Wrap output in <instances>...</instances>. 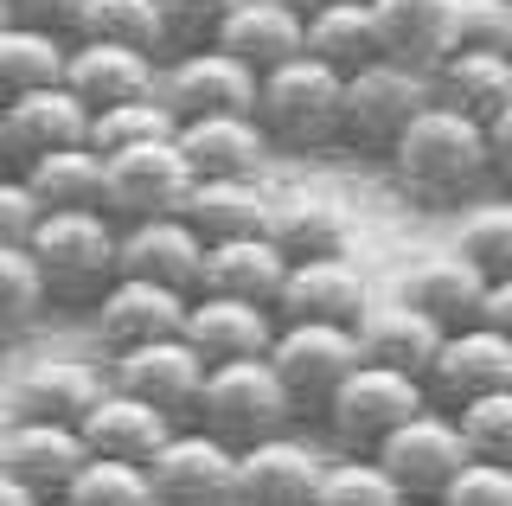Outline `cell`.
I'll return each instance as SVG.
<instances>
[{
  "mask_svg": "<svg viewBox=\"0 0 512 506\" xmlns=\"http://www.w3.org/2000/svg\"><path fill=\"white\" fill-rule=\"evenodd\" d=\"M391 186L423 212H448V205H474V193L493 180L487 173V122L461 116L448 103H429L423 116L404 129L391 154Z\"/></svg>",
  "mask_w": 512,
  "mask_h": 506,
  "instance_id": "cell-1",
  "label": "cell"
},
{
  "mask_svg": "<svg viewBox=\"0 0 512 506\" xmlns=\"http://www.w3.org/2000/svg\"><path fill=\"white\" fill-rule=\"evenodd\" d=\"M26 250L58 308H96L122 276V225L109 212H45Z\"/></svg>",
  "mask_w": 512,
  "mask_h": 506,
  "instance_id": "cell-2",
  "label": "cell"
},
{
  "mask_svg": "<svg viewBox=\"0 0 512 506\" xmlns=\"http://www.w3.org/2000/svg\"><path fill=\"white\" fill-rule=\"evenodd\" d=\"M340 90L346 77L308 52L263 71L256 77V122H263L269 148H288V154L340 148Z\"/></svg>",
  "mask_w": 512,
  "mask_h": 506,
  "instance_id": "cell-3",
  "label": "cell"
},
{
  "mask_svg": "<svg viewBox=\"0 0 512 506\" xmlns=\"http://www.w3.org/2000/svg\"><path fill=\"white\" fill-rule=\"evenodd\" d=\"M301 410L282 391V378L269 359H231V366L205 372V391L192 404V430L218 436L224 449H256L269 436H288Z\"/></svg>",
  "mask_w": 512,
  "mask_h": 506,
  "instance_id": "cell-4",
  "label": "cell"
},
{
  "mask_svg": "<svg viewBox=\"0 0 512 506\" xmlns=\"http://www.w3.org/2000/svg\"><path fill=\"white\" fill-rule=\"evenodd\" d=\"M429 103H436V90H429L423 71L391 65V58H372V65L352 71L346 90H340V148L365 154V161H372V154L384 161Z\"/></svg>",
  "mask_w": 512,
  "mask_h": 506,
  "instance_id": "cell-5",
  "label": "cell"
},
{
  "mask_svg": "<svg viewBox=\"0 0 512 506\" xmlns=\"http://www.w3.org/2000/svg\"><path fill=\"white\" fill-rule=\"evenodd\" d=\"M416 410H429L423 378L391 372V366H372V359H365V366L327 398L320 423H327V442L340 455H378V442L391 436V430H404Z\"/></svg>",
  "mask_w": 512,
  "mask_h": 506,
  "instance_id": "cell-6",
  "label": "cell"
},
{
  "mask_svg": "<svg viewBox=\"0 0 512 506\" xmlns=\"http://www.w3.org/2000/svg\"><path fill=\"white\" fill-rule=\"evenodd\" d=\"M269 366H276L301 417H320L333 391L365 366V353H359V334L340 321H282L276 340H269Z\"/></svg>",
  "mask_w": 512,
  "mask_h": 506,
  "instance_id": "cell-7",
  "label": "cell"
},
{
  "mask_svg": "<svg viewBox=\"0 0 512 506\" xmlns=\"http://www.w3.org/2000/svg\"><path fill=\"white\" fill-rule=\"evenodd\" d=\"M372 462L397 481V494H404V500H442L448 481L474 462V449H468V436H461L455 410L429 404V410H416L404 430H391V436L378 442Z\"/></svg>",
  "mask_w": 512,
  "mask_h": 506,
  "instance_id": "cell-8",
  "label": "cell"
},
{
  "mask_svg": "<svg viewBox=\"0 0 512 506\" xmlns=\"http://www.w3.org/2000/svg\"><path fill=\"white\" fill-rule=\"evenodd\" d=\"M160 103L180 122H192V116H256V71L237 65L218 45L173 52L160 65Z\"/></svg>",
  "mask_w": 512,
  "mask_h": 506,
  "instance_id": "cell-9",
  "label": "cell"
},
{
  "mask_svg": "<svg viewBox=\"0 0 512 506\" xmlns=\"http://www.w3.org/2000/svg\"><path fill=\"white\" fill-rule=\"evenodd\" d=\"M109 161V205L116 225H141V218H173L192 193V167L180 141H148L128 154H103Z\"/></svg>",
  "mask_w": 512,
  "mask_h": 506,
  "instance_id": "cell-10",
  "label": "cell"
},
{
  "mask_svg": "<svg viewBox=\"0 0 512 506\" xmlns=\"http://www.w3.org/2000/svg\"><path fill=\"white\" fill-rule=\"evenodd\" d=\"M263 237L282 250L288 263H308V257H346V237H352V212L327 186L314 180H269V218Z\"/></svg>",
  "mask_w": 512,
  "mask_h": 506,
  "instance_id": "cell-11",
  "label": "cell"
},
{
  "mask_svg": "<svg viewBox=\"0 0 512 506\" xmlns=\"http://www.w3.org/2000/svg\"><path fill=\"white\" fill-rule=\"evenodd\" d=\"M205 372L212 366L192 353L186 334L128 346V353L109 359V385L128 391V398H141V404H154V410H167L173 423H192V404H199V391H205Z\"/></svg>",
  "mask_w": 512,
  "mask_h": 506,
  "instance_id": "cell-12",
  "label": "cell"
},
{
  "mask_svg": "<svg viewBox=\"0 0 512 506\" xmlns=\"http://www.w3.org/2000/svg\"><path fill=\"white\" fill-rule=\"evenodd\" d=\"M148 481H154V506H231L237 449H224L218 436L180 423L167 436V449L148 462Z\"/></svg>",
  "mask_w": 512,
  "mask_h": 506,
  "instance_id": "cell-13",
  "label": "cell"
},
{
  "mask_svg": "<svg viewBox=\"0 0 512 506\" xmlns=\"http://www.w3.org/2000/svg\"><path fill=\"white\" fill-rule=\"evenodd\" d=\"M64 148H90V109L64 84L26 90V97L7 103V116H0V167L20 173V167L45 161V154H64Z\"/></svg>",
  "mask_w": 512,
  "mask_h": 506,
  "instance_id": "cell-14",
  "label": "cell"
},
{
  "mask_svg": "<svg viewBox=\"0 0 512 506\" xmlns=\"http://www.w3.org/2000/svg\"><path fill=\"white\" fill-rule=\"evenodd\" d=\"M506 385H512V340L493 334L487 321L442 334L436 366H429V378H423L429 404H442V410H461V404L487 398V391H506Z\"/></svg>",
  "mask_w": 512,
  "mask_h": 506,
  "instance_id": "cell-15",
  "label": "cell"
},
{
  "mask_svg": "<svg viewBox=\"0 0 512 506\" xmlns=\"http://www.w3.org/2000/svg\"><path fill=\"white\" fill-rule=\"evenodd\" d=\"M186 289H167V282H141V276H116L103 289V302L90 308V327L109 353H128V346H148V340H173L186 334Z\"/></svg>",
  "mask_w": 512,
  "mask_h": 506,
  "instance_id": "cell-16",
  "label": "cell"
},
{
  "mask_svg": "<svg viewBox=\"0 0 512 506\" xmlns=\"http://www.w3.org/2000/svg\"><path fill=\"white\" fill-rule=\"evenodd\" d=\"M90 449L77 436V423H0V468L20 487H32L45 506H58L71 494V481L84 474Z\"/></svg>",
  "mask_w": 512,
  "mask_h": 506,
  "instance_id": "cell-17",
  "label": "cell"
},
{
  "mask_svg": "<svg viewBox=\"0 0 512 506\" xmlns=\"http://www.w3.org/2000/svg\"><path fill=\"white\" fill-rule=\"evenodd\" d=\"M160 65L167 58L135 52V45H103V39H71V58H64V90L90 109H116V103H141L160 97Z\"/></svg>",
  "mask_w": 512,
  "mask_h": 506,
  "instance_id": "cell-18",
  "label": "cell"
},
{
  "mask_svg": "<svg viewBox=\"0 0 512 506\" xmlns=\"http://www.w3.org/2000/svg\"><path fill=\"white\" fill-rule=\"evenodd\" d=\"M320 449L301 436H269L256 449H237V487L231 506H320Z\"/></svg>",
  "mask_w": 512,
  "mask_h": 506,
  "instance_id": "cell-19",
  "label": "cell"
},
{
  "mask_svg": "<svg viewBox=\"0 0 512 506\" xmlns=\"http://www.w3.org/2000/svg\"><path fill=\"white\" fill-rule=\"evenodd\" d=\"M109 378L84 359H26L7 385V417L13 423H84V410L103 398Z\"/></svg>",
  "mask_w": 512,
  "mask_h": 506,
  "instance_id": "cell-20",
  "label": "cell"
},
{
  "mask_svg": "<svg viewBox=\"0 0 512 506\" xmlns=\"http://www.w3.org/2000/svg\"><path fill=\"white\" fill-rule=\"evenodd\" d=\"M173 430H180V423H173L167 410L128 398V391H116V385H103V398H96V404L84 410V423H77L90 462H141V468H148L154 455L167 449Z\"/></svg>",
  "mask_w": 512,
  "mask_h": 506,
  "instance_id": "cell-21",
  "label": "cell"
},
{
  "mask_svg": "<svg viewBox=\"0 0 512 506\" xmlns=\"http://www.w3.org/2000/svg\"><path fill=\"white\" fill-rule=\"evenodd\" d=\"M372 308V282L352 257H308V263H288V282L276 295L282 321H340L359 327V314Z\"/></svg>",
  "mask_w": 512,
  "mask_h": 506,
  "instance_id": "cell-22",
  "label": "cell"
},
{
  "mask_svg": "<svg viewBox=\"0 0 512 506\" xmlns=\"http://www.w3.org/2000/svg\"><path fill=\"white\" fill-rule=\"evenodd\" d=\"M397 302L423 308L429 321L442 327V334H455V327H474L480 321V302H487V276L474 270L461 250H436V257H416L397 270Z\"/></svg>",
  "mask_w": 512,
  "mask_h": 506,
  "instance_id": "cell-23",
  "label": "cell"
},
{
  "mask_svg": "<svg viewBox=\"0 0 512 506\" xmlns=\"http://www.w3.org/2000/svg\"><path fill=\"white\" fill-rule=\"evenodd\" d=\"M173 141L192 180H269V135L256 116H192Z\"/></svg>",
  "mask_w": 512,
  "mask_h": 506,
  "instance_id": "cell-24",
  "label": "cell"
},
{
  "mask_svg": "<svg viewBox=\"0 0 512 506\" xmlns=\"http://www.w3.org/2000/svg\"><path fill=\"white\" fill-rule=\"evenodd\" d=\"M282 314L263 302H231V295H192L186 308V340L205 366H231V359H269Z\"/></svg>",
  "mask_w": 512,
  "mask_h": 506,
  "instance_id": "cell-25",
  "label": "cell"
},
{
  "mask_svg": "<svg viewBox=\"0 0 512 506\" xmlns=\"http://www.w3.org/2000/svg\"><path fill=\"white\" fill-rule=\"evenodd\" d=\"M372 26L378 52L423 77L455 52V0H372Z\"/></svg>",
  "mask_w": 512,
  "mask_h": 506,
  "instance_id": "cell-26",
  "label": "cell"
},
{
  "mask_svg": "<svg viewBox=\"0 0 512 506\" xmlns=\"http://www.w3.org/2000/svg\"><path fill=\"white\" fill-rule=\"evenodd\" d=\"M199 263H205V237L173 218H141V225H122V276L141 282H167V289L199 295Z\"/></svg>",
  "mask_w": 512,
  "mask_h": 506,
  "instance_id": "cell-27",
  "label": "cell"
},
{
  "mask_svg": "<svg viewBox=\"0 0 512 506\" xmlns=\"http://www.w3.org/2000/svg\"><path fill=\"white\" fill-rule=\"evenodd\" d=\"M218 52H231L237 65L263 77L308 52V20L295 7H282V0H237V13L218 26Z\"/></svg>",
  "mask_w": 512,
  "mask_h": 506,
  "instance_id": "cell-28",
  "label": "cell"
},
{
  "mask_svg": "<svg viewBox=\"0 0 512 506\" xmlns=\"http://www.w3.org/2000/svg\"><path fill=\"white\" fill-rule=\"evenodd\" d=\"M359 353L372 359V366H391V372H410V378H429V366H436V346H442V327L429 321L423 308L410 302H372L359 314Z\"/></svg>",
  "mask_w": 512,
  "mask_h": 506,
  "instance_id": "cell-29",
  "label": "cell"
},
{
  "mask_svg": "<svg viewBox=\"0 0 512 506\" xmlns=\"http://www.w3.org/2000/svg\"><path fill=\"white\" fill-rule=\"evenodd\" d=\"M282 282H288V257L269 244L263 231H256V237H231V244H205L199 295H231V302H263V308H276Z\"/></svg>",
  "mask_w": 512,
  "mask_h": 506,
  "instance_id": "cell-30",
  "label": "cell"
},
{
  "mask_svg": "<svg viewBox=\"0 0 512 506\" xmlns=\"http://www.w3.org/2000/svg\"><path fill=\"white\" fill-rule=\"evenodd\" d=\"M180 218L205 244H231V237H256L269 218V180H192Z\"/></svg>",
  "mask_w": 512,
  "mask_h": 506,
  "instance_id": "cell-31",
  "label": "cell"
},
{
  "mask_svg": "<svg viewBox=\"0 0 512 506\" xmlns=\"http://www.w3.org/2000/svg\"><path fill=\"white\" fill-rule=\"evenodd\" d=\"M429 90H436V103L461 109V116L493 122L512 103V52H448L429 71Z\"/></svg>",
  "mask_w": 512,
  "mask_h": 506,
  "instance_id": "cell-32",
  "label": "cell"
},
{
  "mask_svg": "<svg viewBox=\"0 0 512 506\" xmlns=\"http://www.w3.org/2000/svg\"><path fill=\"white\" fill-rule=\"evenodd\" d=\"M32 199L45 212H103L109 205V161L96 148H64V154H45V161L20 167Z\"/></svg>",
  "mask_w": 512,
  "mask_h": 506,
  "instance_id": "cell-33",
  "label": "cell"
},
{
  "mask_svg": "<svg viewBox=\"0 0 512 506\" xmlns=\"http://www.w3.org/2000/svg\"><path fill=\"white\" fill-rule=\"evenodd\" d=\"M308 58L333 65L340 77L365 71L378 52V26H372V0H333V7L308 13Z\"/></svg>",
  "mask_w": 512,
  "mask_h": 506,
  "instance_id": "cell-34",
  "label": "cell"
},
{
  "mask_svg": "<svg viewBox=\"0 0 512 506\" xmlns=\"http://www.w3.org/2000/svg\"><path fill=\"white\" fill-rule=\"evenodd\" d=\"M64 58L71 39L64 33H39V26H0V103L26 97V90H52L64 84Z\"/></svg>",
  "mask_w": 512,
  "mask_h": 506,
  "instance_id": "cell-35",
  "label": "cell"
},
{
  "mask_svg": "<svg viewBox=\"0 0 512 506\" xmlns=\"http://www.w3.org/2000/svg\"><path fill=\"white\" fill-rule=\"evenodd\" d=\"M71 39H103V45H135V52L173 58L160 0H84V7H77Z\"/></svg>",
  "mask_w": 512,
  "mask_h": 506,
  "instance_id": "cell-36",
  "label": "cell"
},
{
  "mask_svg": "<svg viewBox=\"0 0 512 506\" xmlns=\"http://www.w3.org/2000/svg\"><path fill=\"white\" fill-rule=\"evenodd\" d=\"M448 250H461V257H468L487 282L512 276V193H506V199H474V205H461L455 244H448Z\"/></svg>",
  "mask_w": 512,
  "mask_h": 506,
  "instance_id": "cell-37",
  "label": "cell"
},
{
  "mask_svg": "<svg viewBox=\"0 0 512 506\" xmlns=\"http://www.w3.org/2000/svg\"><path fill=\"white\" fill-rule=\"evenodd\" d=\"M45 308H52V289H45L32 250L26 244H0V346L32 334Z\"/></svg>",
  "mask_w": 512,
  "mask_h": 506,
  "instance_id": "cell-38",
  "label": "cell"
},
{
  "mask_svg": "<svg viewBox=\"0 0 512 506\" xmlns=\"http://www.w3.org/2000/svg\"><path fill=\"white\" fill-rule=\"evenodd\" d=\"M173 135H180V116H173L160 97L116 103V109H96V116H90V148H96V154H128V148L173 141Z\"/></svg>",
  "mask_w": 512,
  "mask_h": 506,
  "instance_id": "cell-39",
  "label": "cell"
},
{
  "mask_svg": "<svg viewBox=\"0 0 512 506\" xmlns=\"http://www.w3.org/2000/svg\"><path fill=\"white\" fill-rule=\"evenodd\" d=\"M320 506H404V494L372 455H333L320 474Z\"/></svg>",
  "mask_w": 512,
  "mask_h": 506,
  "instance_id": "cell-40",
  "label": "cell"
},
{
  "mask_svg": "<svg viewBox=\"0 0 512 506\" xmlns=\"http://www.w3.org/2000/svg\"><path fill=\"white\" fill-rule=\"evenodd\" d=\"M64 506H154V481L141 462H84Z\"/></svg>",
  "mask_w": 512,
  "mask_h": 506,
  "instance_id": "cell-41",
  "label": "cell"
},
{
  "mask_svg": "<svg viewBox=\"0 0 512 506\" xmlns=\"http://www.w3.org/2000/svg\"><path fill=\"white\" fill-rule=\"evenodd\" d=\"M455 423H461V436H468L474 462H506L512 468V385L487 391V398H474V404H461Z\"/></svg>",
  "mask_w": 512,
  "mask_h": 506,
  "instance_id": "cell-42",
  "label": "cell"
},
{
  "mask_svg": "<svg viewBox=\"0 0 512 506\" xmlns=\"http://www.w3.org/2000/svg\"><path fill=\"white\" fill-rule=\"evenodd\" d=\"M455 52H512V0H455Z\"/></svg>",
  "mask_w": 512,
  "mask_h": 506,
  "instance_id": "cell-43",
  "label": "cell"
},
{
  "mask_svg": "<svg viewBox=\"0 0 512 506\" xmlns=\"http://www.w3.org/2000/svg\"><path fill=\"white\" fill-rule=\"evenodd\" d=\"M160 13H167L173 52H199V45H218V26L237 13V0H160Z\"/></svg>",
  "mask_w": 512,
  "mask_h": 506,
  "instance_id": "cell-44",
  "label": "cell"
},
{
  "mask_svg": "<svg viewBox=\"0 0 512 506\" xmlns=\"http://www.w3.org/2000/svg\"><path fill=\"white\" fill-rule=\"evenodd\" d=\"M442 506H512V468L506 462H468L448 481Z\"/></svg>",
  "mask_w": 512,
  "mask_h": 506,
  "instance_id": "cell-45",
  "label": "cell"
},
{
  "mask_svg": "<svg viewBox=\"0 0 512 506\" xmlns=\"http://www.w3.org/2000/svg\"><path fill=\"white\" fill-rule=\"evenodd\" d=\"M39 218H45V205L32 199L26 173L0 167V244H32V231H39Z\"/></svg>",
  "mask_w": 512,
  "mask_h": 506,
  "instance_id": "cell-46",
  "label": "cell"
},
{
  "mask_svg": "<svg viewBox=\"0 0 512 506\" xmlns=\"http://www.w3.org/2000/svg\"><path fill=\"white\" fill-rule=\"evenodd\" d=\"M0 7H7L13 26H39V33H64V39H71L84 0H0Z\"/></svg>",
  "mask_w": 512,
  "mask_h": 506,
  "instance_id": "cell-47",
  "label": "cell"
},
{
  "mask_svg": "<svg viewBox=\"0 0 512 506\" xmlns=\"http://www.w3.org/2000/svg\"><path fill=\"white\" fill-rule=\"evenodd\" d=\"M487 173L500 193H512V103L487 122Z\"/></svg>",
  "mask_w": 512,
  "mask_h": 506,
  "instance_id": "cell-48",
  "label": "cell"
},
{
  "mask_svg": "<svg viewBox=\"0 0 512 506\" xmlns=\"http://www.w3.org/2000/svg\"><path fill=\"white\" fill-rule=\"evenodd\" d=\"M480 321H487L493 334H506V340H512V276L487 282V302H480Z\"/></svg>",
  "mask_w": 512,
  "mask_h": 506,
  "instance_id": "cell-49",
  "label": "cell"
},
{
  "mask_svg": "<svg viewBox=\"0 0 512 506\" xmlns=\"http://www.w3.org/2000/svg\"><path fill=\"white\" fill-rule=\"evenodd\" d=\"M0 506H45V500L32 494V487H20V481H13L7 468H0Z\"/></svg>",
  "mask_w": 512,
  "mask_h": 506,
  "instance_id": "cell-50",
  "label": "cell"
},
{
  "mask_svg": "<svg viewBox=\"0 0 512 506\" xmlns=\"http://www.w3.org/2000/svg\"><path fill=\"white\" fill-rule=\"evenodd\" d=\"M282 7H295L301 20H308V13H320V7H333V0H282Z\"/></svg>",
  "mask_w": 512,
  "mask_h": 506,
  "instance_id": "cell-51",
  "label": "cell"
},
{
  "mask_svg": "<svg viewBox=\"0 0 512 506\" xmlns=\"http://www.w3.org/2000/svg\"><path fill=\"white\" fill-rule=\"evenodd\" d=\"M404 506H442V500H404Z\"/></svg>",
  "mask_w": 512,
  "mask_h": 506,
  "instance_id": "cell-52",
  "label": "cell"
},
{
  "mask_svg": "<svg viewBox=\"0 0 512 506\" xmlns=\"http://www.w3.org/2000/svg\"><path fill=\"white\" fill-rule=\"evenodd\" d=\"M0 26H7V7H0Z\"/></svg>",
  "mask_w": 512,
  "mask_h": 506,
  "instance_id": "cell-53",
  "label": "cell"
},
{
  "mask_svg": "<svg viewBox=\"0 0 512 506\" xmlns=\"http://www.w3.org/2000/svg\"><path fill=\"white\" fill-rule=\"evenodd\" d=\"M0 116H7V103H0Z\"/></svg>",
  "mask_w": 512,
  "mask_h": 506,
  "instance_id": "cell-54",
  "label": "cell"
},
{
  "mask_svg": "<svg viewBox=\"0 0 512 506\" xmlns=\"http://www.w3.org/2000/svg\"><path fill=\"white\" fill-rule=\"evenodd\" d=\"M58 506H64V500H58Z\"/></svg>",
  "mask_w": 512,
  "mask_h": 506,
  "instance_id": "cell-55",
  "label": "cell"
}]
</instances>
